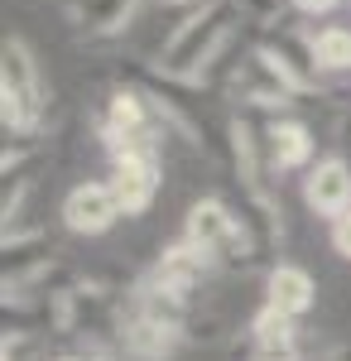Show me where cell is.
I'll list each match as a JSON object with an SVG mask.
<instances>
[{
    "label": "cell",
    "mask_w": 351,
    "mask_h": 361,
    "mask_svg": "<svg viewBox=\"0 0 351 361\" xmlns=\"http://www.w3.org/2000/svg\"><path fill=\"white\" fill-rule=\"evenodd\" d=\"M154 5H197V0H154Z\"/></svg>",
    "instance_id": "obj_22"
},
{
    "label": "cell",
    "mask_w": 351,
    "mask_h": 361,
    "mask_svg": "<svg viewBox=\"0 0 351 361\" xmlns=\"http://www.w3.org/2000/svg\"><path fill=\"white\" fill-rule=\"evenodd\" d=\"M144 0H68V25L87 39H116L135 25Z\"/></svg>",
    "instance_id": "obj_11"
},
{
    "label": "cell",
    "mask_w": 351,
    "mask_h": 361,
    "mask_svg": "<svg viewBox=\"0 0 351 361\" xmlns=\"http://www.w3.org/2000/svg\"><path fill=\"white\" fill-rule=\"evenodd\" d=\"M303 202L313 217L323 222H337L351 207V164L347 154H327V159H313L303 169Z\"/></svg>",
    "instance_id": "obj_7"
},
{
    "label": "cell",
    "mask_w": 351,
    "mask_h": 361,
    "mask_svg": "<svg viewBox=\"0 0 351 361\" xmlns=\"http://www.w3.org/2000/svg\"><path fill=\"white\" fill-rule=\"evenodd\" d=\"M260 49L279 63V73L298 87V97H318L323 92V63H318V49H313V34H303L294 25H279L260 39Z\"/></svg>",
    "instance_id": "obj_6"
},
{
    "label": "cell",
    "mask_w": 351,
    "mask_h": 361,
    "mask_svg": "<svg viewBox=\"0 0 351 361\" xmlns=\"http://www.w3.org/2000/svg\"><path fill=\"white\" fill-rule=\"evenodd\" d=\"M265 304H279L284 313L303 318L308 308L318 304V279L308 275L303 265H294V260H279L265 275Z\"/></svg>",
    "instance_id": "obj_13"
},
{
    "label": "cell",
    "mask_w": 351,
    "mask_h": 361,
    "mask_svg": "<svg viewBox=\"0 0 351 361\" xmlns=\"http://www.w3.org/2000/svg\"><path fill=\"white\" fill-rule=\"evenodd\" d=\"M49 111V87H44V68L20 34L5 39L0 49V121L5 135H34L39 121Z\"/></svg>",
    "instance_id": "obj_3"
},
{
    "label": "cell",
    "mask_w": 351,
    "mask_h": 361,
    "mask_svg": "<svg viewBox=\"0 0 351 361\" xmlns=\"http://www.w3.org/2000/svg\"><path fill=\"white\" fill-rule=\"evenodd\" d=\"M54 361H92L87 352H73V357H54Z\"/></svg>",
    "instance_id": "obj_21"
},
{
    "label": "cell",
    "mask_w": 351,
    "mask_h": 361,
    "mask_svg": "<svg viewBox=\"0 0 351 361\" xmlns=\"http://www.w3.org/2000/svg\"><path fill=\"white\" fill-rule=\"evenodd\" d=\"M226 97L236 102V106H255V111H289L298 102V87L279 73V63H274L260 44L245 54V63L231 73V82H226Z\"/></svg>",
    "instance_id": "obj_4"
},
{
    "label": "cell",
    "mask_w": 351,
    "mask_h": 361,
    "mask_svg": "<svg viewBox=\"0 0 351 361\" xmlns=\"http://www.w3.org/2000/svg\"><path fill=\"white\" fill-rule=\"evenodd\" d=\"M323 361H351V347H337V352H327Z\"/></svg>",
    "instance_id": "obj_20"
},
{
    "label": "cell",
    "mask_w": 351,
    "mask_h": 361,
    "mask_svg": "<svg viewBox=\"0 0 351 361\" xmlns=\"http://www.w3.org/2000/svg\"><path fill=\"white\" fill-rule=\"evenodd\" d=\"M245 333L260 337V342H298V337H303V328H298L294 313H284L279 304H260Z\"/></svg>",
    "instance_id": "obj_14"
},
{
    "label": "cell",
    "mask_w": 351,
    "mask_h": 361,
    "mask_svg": "<svg viewBox=\"0 0 351 361\" xmlns=\"http://www.w3.org/2000/svg\"><path fill=\"white\" fill-rule=\"evenodd\" d=\"M245 25L241 0H197L188 5V15L173 25V34L159 49V73L183 78V82L202 87L212 78V68L226 58V49L236 44V29Z\"/></svg>",
    "instance_id": "obj_1"
},
{
    "label": "cell",
    "mask_w": 351,
    "mask_h": 361,
    "mask_svg": "<svg viewBox=\"0 0 351 361\" xmlns=\"http://www.w3.org/2000/svg\"><path fill=\"white\" fill-rule=\"evenodd\" d=\"M260 145H265V164H270V173H298V169L313 164V154H318L313 130H308L303 121H294V116H274V121H265Z\"/></svg>",
    "instance_id": "obj_8"
},
{
    "label": "cell",
    "mask_w": 351,
    "mask_h": 361,
    "mask_svg": "<svg viewBox=\"0 0 351 361\" xmlns=\"http://www.w3.org/2000/svg\"><path fill=\"white\" fill-rule=\"evenodd\" d=\"M216 270V255L212 250H202L197 241H188V236H178L173 246L159 250V260H154V270L149 275L159 279V284H168V289H178V294H197L202 284H207V275Z\"/></svg>",
    "instance_id": "obj_10"
},
{
    "label": "cell",
    "mask_w": 351,
    "mask_h": 361,
    "mask_svg": "<svg viewBox=\"0 0 351 361\" xmlns=\"http://www.w3.org/2000/svg\"><path fill=\"white\" fill-rule=\"evenodd\" d=\"M183 342H188V337L178 333V328H168V323L149 318V313H135V308H130L125 337H121L125 357H135V361H168V357L183 352Z\"/></svg>",
    "instance_id": "obj_12"
},
{
    "label": "cell",
    "mask_w": 351,
    "mask_h": 361,
    "mask_svg": "<svg viewBox=\"0 0 351 361\" xmlns=\"http://www.w3.org/2000/svg\"><path fill=\"white\" fill-rule=\"evenodd\" d=\"M332 250H337L342 260H351V207L332 222Z\"/></svg>",
    "instance_id": "obj_17"
},
{
    "label": "cell",
    "mask_w": 351,
    "mask_h": 361,
    "mask_svg": "<svg viewBox=\"0 0 351 361\" xmlns=\"http://www.w3.org/2000/svg\"><path fill=\"white\" fill-rule=\"evenodd\" d=\"M313 352L303 347V337L298 342H260V337L245 333V342H236V352L231 361H308Z\"/></svg>",
    "instance_id": "obj_16"
},
{
    "label": "cell",
    "mask_w": 351,
    "mask_h": 361,
    "mask_svg": "<svg viewBox=\"0 0 351 361\" xmlns=\"http://www.w3.org/2000/svg\"><path fill=\"white\" fill-rule=\"evenodd\" d=\"M298 15H327V10H337L342 0H289Z\"/></svg>",
    "instance_id": "obj_18"
},
{
    "label": "cell",
    "mask_w": 351,
    "mask_h": 361,
    "mask_svg": "<svg viewBox=\"0 0 351 361\" xmlns=\"http://www.w3.org/2000/svg\"><path fill=\"white\" fill-rule=\"evenodd\" d=\"M313 49H318L323 73H351V29L347 25L318 29V34H313Z\"/></svg>",
    "instance_id": "obj_15"
},
{
    "label": "cell",
    "mask_w": 351,
    "mask_h": 361,
    "mask_svg": "<svg viewBox=\"0 0 351 361\" xmlns=\"http://www.w3.org/2000/svg\"><path fill=\"white\" fill-rule=\"evenodd\" d=\"M130 318V289L106 284V279H73L58 294V337H82V342H121Z\"/></svg>",
    "instance_id": "obj_2"
},
{
    "label": "cell",
    "mask_w": 351,
    "mask_h": 361,
    "mask_svg": "<svg viewBox=\"0 0 351 361\" xmlns=\"http://www.w3.org/2000/svg\"><path fill=\"white\" fill-rule=\"evenodd\" d=\"M111 193L121 202L125 217H144L154 207V197L164 188V159H159V145L154 149H130V154H116L111 159Z\"/></svg>",
    "instance_id": "obj_5"
},
{
    "label": "cell",
    "mask_w": 351,
    "mask_h": 361,
    "mask_svg": "<svg viewBox=\"0 0 351 361\" xmlns=\"http://www.w3.org/2000/svg\"><path fill=\"white\" fill-rule=\"evenodd\" d=\"M121 217L125 212H121V202L111 193V183H78V188H68V197H63V226L78 231V236H101Z\"/></svg>",
    "instance_id": "obj_9"
},
{
    "label": "cell",
    "mask_w": 351,
    "mask_h": 361,
    "mask_svg": "<svg viewBox=\"0 0 351 361\" xmlns=\"http://www.w3.org/2000/svg\"><path fill=\"white\" fill-rule=\"evenodd\" d=\"M337 149L347 154V164H351V111L337 116Z\"/></svg>",
    "instance_id": "obj_19"
}]
</instances>
